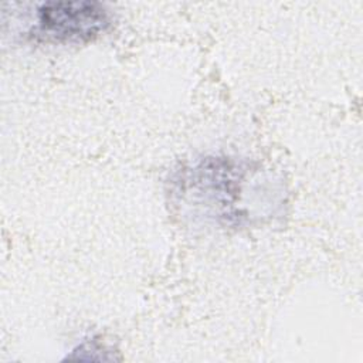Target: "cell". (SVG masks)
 Wrapping results in <instances>:
<instances>
[{
  "label": "cell",
  "instance_id": "1",
  "mask_svg": "<svg viewBox=\"0 0 363 363\" xmlns=\"http://www.w3.org/2000/svg\"><path fill=\"white\" fill-rule=\"evenodd\" d=\"M170 197L193 223L241 228L272 218L285 204L284 187L261 167L224 155L183 164L170 179Z\"/></svg>",
  "mask_w": 363,
  "mask_h": 363
},
{
  "label": "cell",
  "instance_id": "2",
  "mask_svg": "<svg viewBox=\"0 0 363 363\" xmlns=\"http://www.w3.org/2000/svg\"><path fill=\"white\" fill-rule=\"evenodd\" d=\"M27 35L54 44H82L105 34L113 23L112 10L101 1H44L27 16Z\"/></svg>",
  "mask_w": 363,
  "mask_h": 363
}]
</instances>
